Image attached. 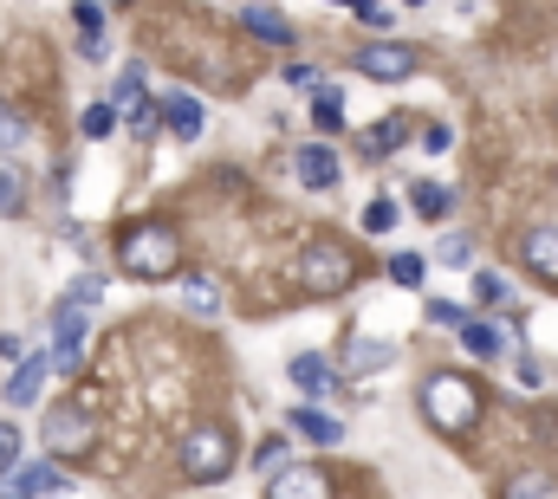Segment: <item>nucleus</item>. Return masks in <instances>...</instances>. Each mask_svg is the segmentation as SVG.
Wrapping results in <instances>:
<instances>
[{
	"label": "nucleus",
	"instance_id": "nucleus-1",
	"mask_svg": "<svg viewBox=\"0 0 558 499\" xmlns=\"http://www.w3.org/2000/svg\"><path fill=\"white\" fill-rule=\"evenodd\" d=\"M118 266L143 279V285H162V279H175L182 272V234L169 228V221H137V228H124V241H118Z\"/></svg>",
	"mask_w": 558,
	"mask_h": 499
},
{
	"label": "nucleus",
	"instance_id": "nucleus-2",
	"mask_svg": "<svg viewBox=\"0 0 558 499\" xmlns=\"http://www.w3.org/2000/svg\"><path fill=\"white\" fill-rule=\"evenodd\" d=\"M422 415H428L435 435L461 441V435H474V422H481V389L461 370H435L422 382Z\"/></svg>",
	"mask_w": 558,
	"mask_h": 499
},
{
	"label": "nucleus",
	"instance_id": "nucleus-3",
	"mask_svg": "<svg viewBox=\"0 0 558 499\" xmlns=\"http://www.w3.org/2000/svg\"><path fill=\"white\" fill-rule=\"evenodd\" d=\"M182 480H195V487H215V480H228L234 474V435L221 428V422H202V428H189L182 435Z\"/></svg>",
	"mask_w": 558,
	"mask_h": 499
},
{
	"label": "nucleus",
	"instance_id": "nucleus-4",
	"mask_svg": "<svg viewBox=\"0 0 558 499\" xmlns=\"http://www.w3.org/2000/svg\"><path fill=\"white\" fill-rule=\"evenodd\" d=\"M351 279H357V253L351 247L312 241V247L299 253V285H305L312 299H338V292H351Z\"/></svg>",
	"mask_w": 558,
	"mask_h": 499
},
{
	"label": "nucleus",
	"instance_id": "nucleus-5",
	"mask_svg": "<svg viewBox=\"0 0 558 499\" xmlns=\"http://www.w3.org/2000/svg\"><path fill=\"white\" fill-rule=\"evenodd\" d=\"M98 448V415L65 402V409H46V454L52 461H85Z\"/></svg>",
	"mask_w": 558,
	"mask_h": 499
},
{
	"label": "nucleus",
	"instance_id": "nucleus-6",
	"mask_svg": "<svg viewBox=\"0 0 558 499\" xmlns=\"http://www.w3.org/2000/svg\"><path fill=\"white\" fill-rule=\"evenodd\" d=\"M46 357H52V370H65V376L85 364V305H72V299L52 305V351Z\"/></svg>",
	"mask_w": 558,
	"mask_h": 499
},
{
	"label": "nucleus",
	"instance_id": "nucleus-7",
	"mask_svg": "<svg viewBox=\"0 0 558 499\" xmlns=\"http://www.w3.org/2000/svg\"><path fill=\"white\" fill-rule=\"evenodd\" d=\"M357 72H364V78H377V85H397V78H410V72H416V52H410V46H397V39H377V46H357Z\"/></svg>",
	"mask_w": 558,
	"mask_h": 499
},
{
	"label": "nucleus",
	"instance_id": "nucleus-8",
	"mask_svg": "<svg viewBox=\"0 0 558 499\" xmlns=\"http://www.w3.org/2000/svg\"><path fill=\"white\" fill-rule=\"evenodd\" d=\"M46 494H65V474L52 461H20L13 474H0V499H46Z\"/></svg>",
	"mask_w": 558,
	"mask_h": 499
},
{
	"label": "nucleus",
	"instance_id": "nucleus-9",
	"mask_svg": "<svg viewBox=\"0 0 558 499\" xmlns=\"http://www.w3.org/2000/svg\"><path fill=\"white\" fill-rule=\"evenodd\" d=\"M267 499H331V474L318 467V461H292V467H279Z\"/></svg>",
	"mask_w": 558,
	"mask_h": 499
},
{
	"label": "nucleus",
	"instance_id": "nucleus-10",
	"mask_svg": "<svg viewBox=\"0 0 558 499\" xmlns=\"http://www.w3.org/2000/svg\"><path fill=\"white\" fill-rule=\"evenodd\" d=\"M520 259H526V272H533V279L558 285V228H526V241H520Z\"/></svg>",
	"mask_w": 558,
	"mask_h": 499
},
{
	"label": "nucleus",
	"instance_id": "nucleus-11",
	"mask_svg": "<svg viewBox=\"0 0 558 499\" xmlns=\"http://www.w3.org/2000/svg\"><path fill=\"white\" fill-rule=\"evenodd\" d=\"M46 370H52V357H20L13 376H7V402H13V409H33L39 389H46Z\"/></svg>",
	"mask_w": 558,
	"mask_h": 499
},
{
	"label": "nucleus",
	"instance_id": "nucleus-12",
	"mask_svg": "<svg viewBox=\"0 0 558 499\" xmlns=\"http://www.w3.org/2000/svg\"><path fill=\"white\" fill-rule=\"evenodd\" d=\"M162 124H169V136H182V143H195L202 136V98H189V92H169L162 98Z\"/></svg>",
	"mask_w": 558,
	"mask_h": 499
},
{
	"label": "nucleus",
	"instance_id": "nucleus-13",
	"mask_svg": "<svg viewBox=\"0 0 558 499\" xmlns=\"http://www.w3.org/2000/svg\"><path fill=\"white\" fill-rule=\"evenodd\" d=\"M292 169H299V182H305V188H331V182H338V156H331L325 143H305Z\"/></svg>",
	"mask_w": 558,
	"mask_h": 499
},
{
	"label": "nucleus",
	"instance_id": "nucleus-14",
	"mask_svg": "<svg viewBox=\"0 0 558 499\" xmlns=\"http://www.w3.org/2000/svg\"><path fill=\"white\" fill-rule=\"evenodd\" d=\"M397 143H410V118H384V124H371L364 136H357V149H364L371 162H384Z\"/></svg>",
	"mask_w": 558,
	"mask_h": 499
},
{
	"label": "nucleus",
	"instance_id": "nucleus-15",
	"mask_svg": "<svg viewBox=\"0 0 558 499\" xmlns=\"http://www.w3.org/2000/svg\"><path fill=\"white\" fill-rule=\"evenodd\" d=\"M292 435H305L312 448H338L344 441V428L331 415H318V409H292Z\"/></svg>",
	"mask_w": 558,
	"mask_h": 499
},
{
	"label": "nucleus",
	"instance_id": "nucleus-16",
	"mask_svg": "<svg viewBox=\"0 0 558 499\" xmlns=\"http://www.w3.org/2000/svg\"><path fill=\"white\" fill-rule=\"evenodd\" d=\"M344 364H351L357 376H377V370H390V364H397V351H390L384 338H351V357H344Z\"/></svg>",
	"mask_w": 558,
	"mask_h": 499
},
{
	"label": "nucleus",
	"instance_id": "nucleus-17",
	"mask_svg": "<svg viewBox=\"0 0 558 499\" xmlns=\"http://www.w3.org/2000/svg\"><path fill=\"white\" fill-rule=\"evenodd\" d=\"M182 305H189L195 318H215V312H221V285H215L208 272H189V279H182Z\"/></svg>",
	"mask_w": 558,
	"mask_h": 499
},
{
	"label": "nucleus",
	"instance_id": "nucleus-18",
	"mask_svg": "<svg viewBox=\"0 0 558 499\" xmlns=\"http://www.w3.org/2000/svg\"><path fill=\"white\" fill-rule=\"evenodd\" d=\"M500 499H558V480L546 467H526V474H513V480L500 487Z\"/></svg>",
	"mask_w": 558,
	"mask_h": 499
},
{
	"label": "nucleus",
	"instance_id": "nucleus-19",
	"mask_svg": "<svg viewBox=\"0 0 558 499\" xmlns=\"http://www.w3.org/2000/svg\"><path fill=\"white\" fill-rule=\"evenodd\" d=\"M410 208H416L422 221H448V208H454V195H448L441 182H416V188H410Z\"/></svg>",
	"mask_w": 558,
	"mask_h": 499
},
{
	"label": "nucleus",
	"instance_id": "nucleus-20",
	"mask_svg": "<svg viewBox=\"0 0 558 499\" xmlns=\"http://www.w3.org/2000/svg\"><path fill=\"white\" fill-rule=\"evenodd\" d=\"M286 376L305 389V395H318V389H331V370H325V357H312V351H299L292 364H286Z\"/></svg>",
	"mask_w": 558,
	"mask_h": 499
},
{
	"label": "nucleus",
	"instance_id": "nucleus-21",
	"mask_svg": "<svg viewBox=\"0 0 558 499\" xmlns=\"http://www.w3.org/2000/svg\"><path fill=\"white\" fill-rule=\"evenodd\" d=\"M247 33H254V39H267V46H292V26L279 20L274 7H247Z\"/></svg>",
	"mask_w": 558,
	"mask_h": 499
},
{
	"label": "nucleus",
	"instance_id": "nucleus-22",
	"mask_svg": "<svg viewBox=\"0 0 558 499\" xmlns=\"http://www.w3.org/2000/svg\"><path fill=\"white\" fill-rule=\"evenodd\" d=\"M312 118H318V130H338V124H344V92H338V85H318Z\"/></svg>",
	"mask_w": 558,
	"mask_h": 499
},
{
	"label": "nucleus",
	"instance_id": "nucleus-23",
	"mask_svg": "<svg viewBox=\"0 0 558 499\" xmlns=\"http://www.w3.org/2000/svg\"><path fill=\"white\" fill-rule=\"evenodd\" d=\"M461 344H468L474 357H500V331H494V325H481V318H468V325H461Z\"/></svg>",
	"mask_w": 558,
	"mask_h": 499
},
{
	"label": "nucleus",
	"instance_id": "nucleus-24",
	"mask_svg": "<svg viewBox=\"0 0 558 499\" xmlns=\"http://www.w3.org/2000/svg\"><path fill=\"white\" fill-rule=\"evenodd\" d=\"M143 85H149V72H143V65H124V72H118V92H111V105H118V111L143 105Z\"/></svg>",
	"mask_w": 558,
	"mask_h": 499
},
{
	"label": "nucleus",
	"instance_id": "nucleus-25",
	"mask_svg": "<svg viewBox=\"0 0 558 499\" xmlns=\"http://www.w3.org/2000/svg\"><path fill=\"white\" fill-rule=\"evenodd\" d=\"M20 208H26V182L0 162V221H7V215H20Z\"/></svg>",
	"mask_w": 558,
	"mask_h": 499
},
{
	"label": "nucleus",
	"instance_id": "nucleus-26",
	"mask_svg": "<svg viewBox=\"0 0 558 499\" xmlns=\"http://www.w3.org/2000/svg\"><path fill=\"white\" fill-rule=\"evenodd\" d=\"M422 272H428L422 253H390V279H397V285H422Z\"/></svg>",
	"mask_w": 558,
	"mask_h": 499
},
{
	"label": "nucleus",
	"instance_id": "nucleus-27",
	"mask_svg": "<svg viewBox=\"0 0 558 499\" xmlns=\"http://www.w3.org/2000/svg\"><path fill=\"white\" fill-rule=\"evenodd\" d=\"M78 130H85V136H111V130H118V105H111V98H105V105H92V111L78 118Z\"/></svg>",
	"mask_w": 558,
	"mask_h": 499
},
{
	"label": "nucleus",
	"instance_id": "nucleus-28",
	"mask_svg": "<svg viewBox=\"0 0 558 499\" xmlns=\"http://www.w3.org/2000/svg\"><path fill=\"white\" fill-rule=\"evenodd\" d=\"M20 143H26V118L0 105V156H7V149H20Z\"/></svg>",
	"mask_w": 558,
	"mask_h": 499
},
{
	"label": "nucleus",
	"instance_id": "nucleus-29",
	"mask_svg": "<svg viewBox=\"0 0 558 499\" xmlns=\"http://www.w3.org/2000/svg\"><path fill=\"white\" fill-rule=\"evenodd\" d=\"M435 259H441V266H468V259H474V241H468V234H448V241L435 247Z\"/></svg>",
	"mask_w": 558,
	"mask_h": 499
},
{
	"label": "nucleus",
	"instance_id": "nucleus-30",
	"mask_svg": "<svg viewBox=\"0 0 558 499\" xmlns=\"http://www.w3.org/2000/svg\"><path fill=\"white\" fill-rule=\"evenodd\" d=\"M20 467V422H0V474Z\"/></svg>",
	"mask_w": 558,
	"mask_h": 499
},
{
	"label": "nucleus",
	"instance_id": "nucleus-31",
	"mask_svg": "<svg viewBox=\"0 0 558 499\" xmlns=\"http://www.w3.org/2000/svg\"><path fill=\"white\" fill-rule=\"evenodd\" d=\"M364 228H371V234H390V228H397V202H371V208H364Z\"/></svg>",
	"mask_w": 558,
	"mask_h": 499
},
{
	"label": "nucleus",
	"instance_id": "nucleus-32",
	"mask_svg": "<svg viewBox=\"0 0 558 499\" xmlns=\"http://www.w3.org/2000/svg\"><path fill=\"white\" fill-rule=\"evenodd\" d=\"M474 299H481V305H507V279H500V272H481V279H474Z\"/></svg>",
	"mask_w": 558,
	"mask_h": 499
},
{
	"label": "nucleus",
	"instance_id": "nucleus-33",
	"mask_svg": "<svg viewBox=\"0 0 558 499\" xmlns=\"http://www.w3.org/2000/svg\"><path fill=\"white\" fill-rule=\"evenodd\" d=\"M428 318H435L441 331H461V325H468V312H461V305H448V299H428Z\"/></svg>",
	"mask_w": 558,
	"mask_h": 499
},
{
	"label": "nucleus",
	"instance_id": "nucleus-34",
	"mask_svg": "<svg viewBox=\"0 0 558 499\" xmlns=\"http://www.w3.org/2000/svg\"><path fill=\"white\" fill-rule=\"evenodd\" d=\"M286 85H292V92H318L325 72H318V65H286Z\"/></svg>",
	"mask_w": 558,
	"mask_h": 499
},
{
	"label": "nucleus",
	"instance_id": "nucleus-35",
	"mask_svg": "<svg viewBox=\"0 0 558 499\" xmlns=\"http://www.w3.org/2000/svg\"><path fill=\"white\" fill-rule=\"evenodd\" d=\"M131 130H137V136H156V111H149V98L131 105Z\"/></svg>",
	"mask_w": 558,
	"mask_h": 499
},
{
	"label": "nucleus",
	"instance_id": "nucleus-36",
	"mask_svg": "<svg viewBox=\"0 0 558 499\" xmlns=\"http://www.w3.org/2000/svg\"><path fill=\"white\" fill-rule=\"evenodd\" d=\"M422 143H428V156H441V149H448V124H428L422 130Z\"/></svg>",
	"mask_w": 558,
	"mask_h": 499
},
{
	"label": "nucleus",
	"instance_id": "nucleus-37",
	"mask_svg": "<svg viewBox=\"0 0 558 499\" xmlns=\"http://www.w3.org/2000/svg\"><path fill=\"white\" fill-rule=\"evenodd\" d=\"M247 7H267V0H247Z\"/></svg>",
	"mask_w": 558,
	"mask_h": 499
},
{
	"label": "nucleus",
	"instance_id": "nucleus-38",
	"mask_svg": "<svg viewBox=\"0 0 558 499\" xmlns=\"http://www.w3.org/2000/svg\"><path fill=\"white\" fill-rule=\"evenodd\" d=\"M410 7H422V0H410Z\"/></svg>",
	"mask_w": 558,
	"mask_h": 499
}]
</instances>
